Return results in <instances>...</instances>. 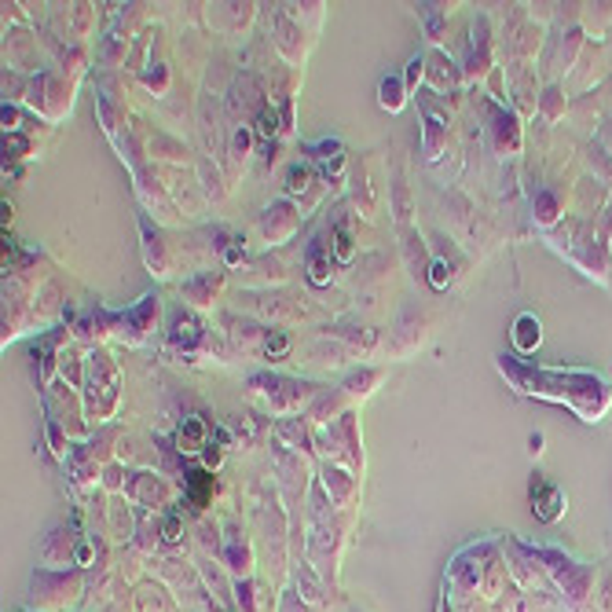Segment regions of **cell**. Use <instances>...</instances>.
<instances>
[{"label":"cell","mask_w":612,"mask_h":612,"mask_svg":"<svg viewBox=\"0 0 612 612\" xmlns=\"http://www.w3.org/2000/svg\"><path fill=\"white\" fill-rule=\"evenodd\" d=\"M195 338H198V323H195L191 316H176V326H173V342H176V345H180V342H183V345H191Z\"/></svg>","instance_id":"9"},{"label":"cell","mask_w":612,"mask_h":612,"mask_svg":"<svg viewBox=\"0 0 612 612\" xmlns=\"http://www.w3.org/2000/svg\"><path fill=\"white\" fill-rule=\"evenodd\" d=\"M283 612H304V605H301V598H297L294 591L283 598Z\"/></svg>","instance_id":"21"},{"label":"cell","mask_w":612,"mask_h":612,"mask_svg":"<svg viewBox=\"0 0 612 612\" xmlns=\"http://www.w3.org/2000/svg\"><path fill=\"white\" fill-rule=\"evenodd\" d=\"M378 92H382V107L385 110H400L404 107V85L396 81V77H385Z\"/></svg>","instance_id":"8"},{"label":"cell","mask_w":612,"mask_h":612,"mask_svg":"<svg viewBox=\"0 0 612 612\" xmlns=\"http://www.w3.org/2000/svg\"><path fill=\"white\" fill-rule=\"evenodd\" d=\"M513 345L521 352H532L539 345V319L536 316H521L513 323Z\"/></svg>","instance_id":"3"},{"label":"cell","mask_w":612,"mask_h":612,"mask_svg":"<svg viewBox=\"0 0 612 612\" xmlns=\"http://www.w3.org/2000/svg\"><path fill=\"white\" fill-rule=\"evenodd\" d=\"M209 495H213V477L202 473V470L188 473V499H191V506L202 510V506L209 503Z\"/></svg>","instance_id":"5"},{"label":"cell","mask_w":612,"mask_h":612,"mask_svg":"<svg viewBox=\"0 0 612 612\" xmlns=\"http://www.w3.org/2000/svg\"><path fill=\"white\" fill-rule=\"evenodd\" d=\"M309 279H312L316 286H326V283H330V264H326V257L316 254V257L309 261Z\"/></svg>","instance_id":"15"},{"label":"cell","mask_w":612,"mask_h":612,"mask_svg":"<svg viewBox=\"0 0 612 612\" xmlns=\"http://www.w3.org/2000/svg\"><path fill=\"white\" fill-rule=\"evenodd\" d=\"M334 250H338V261H352V235L345 228L334 231Z\"/></svg>","instance_id":"16"},{"label":"cell","mask_w":612,"mask_h":612,"mask_svg":"<svg viewBox=\"0 0 612 612\" xmlns=\"http://www.w3.org/2000/svg\"><path fill=\"white\" fill-rule=\"evenodd\" d=\"M309 180H312L309 165H294V169L286 173V191H290V195H301L304 188H309Z\"/></svg>","instance_id":"12"},{"label":"cell","mask_w":612,"mask_h":612,"mask_svg":"<svg viewBox=\"0 0 612 612\" xmlns=\"http://www.w3.org/2000/svg\"><path fill=\"white\" fill-rule=\"evenodd\" d=\"M162 539H165L169 546H176V543L183 539V525H180V517H169L165 528H162Z\"/></svg>","instance_id":"17"},{"label":"cell","mask_w":612,"mask_h":612,"mask_svg":"<svg viewBox=\"0 0 612 612\" xmlns=\"http://www.w3.org/2000/svg\"><path fill=\"white\" fill-rule=\"evenodd\" d=\"M231 147H235V155H246V150H250V133H246V129H238V133H235V140H231Z\"/></svg>","instance_id":"19"},{"label":"cell","mask_w":612,"mask_h":612,"mask_svg":"<svg viewBox=\"0 0 612 612\" xmlns=\"http://www.w3.org/2000/svg\"><path fill=\"white\" fill-rule=\"evenodd\" d=\"M257 133L261 136H275V133H279V114H275L271 107H261V114H257Z\"/></svg>","instance_id":"14"},{"label":"cell","mask_w":612,"mask_h":612,"mask_svg":"<svg viewBox=\"0 0 612 612\" xmlns=\"http://www.w3.org/2000/svg\"><path fill=\"white\" fill-rule=\"evenodd\" d=\"M326 487L334 492V499H338V503H345L352 495V480L345 473H338V470H326Z\"/></svg>","instance_id":"10"},{"label":"cell","mask_w":612,"mask_h":612,"mask_svg":"<svg viewBox=\"0 0 612 612\" xmlns=\"http://www.w3.org/2000/svg\"><path fill=\"white\" fill-rule=\"evenodd\" d=\"M224 561H228V568H231V572H242V576H246V572H250V550L242 546L238 539H228V546H224Z\"/></svg>","instance_id":"7"},{"label":"cell","mask_w":612,"mask_h":612,"mask_svg":"<svg viewBox=\"0 0 612 612\" xmlns=\"http://www.w3.org/2000/svg\"><path fill=\"white\" fill-rule=\"evenodd\" d=\"M235 601L242 612H257V594H254L250 579H235Z\"/></svg>","instance_id":"11"},{"label":"cell","mask_w":612,"mask_h":612,"mask_svg":"<svg viewBox=\"0 0 612 612\" xmlns=\"http://www.w3.org/2000/svg\"><path fill=\"white\" fill-rule=\"evenodd\" d=\"M37 591H48L41 601H44L48 608H55L63 598H77L81 579H77V576H52V572H41V576L34 579V594H37Z\"/></svg>","instance_id":"2"},{"label":"cell","mask_w":612,"mask_h":612,"mask_svg":"<svg viewBox=\"0 0 612 612\" xmlns=\"http://www.w3.org/2000/svg\"><path fill=\"white\" fill-rule=\"evenodd\" d=\"M447 279H451V275H447V264H444V261H433V268H430V283H433L437 290H444V286H447Z\"/></svg>","instance_id":"18"},{"label":"cell","mask_w":612,"mask_h":612,"mask_svg":"<svg viewBox=\"0 0 612 612\" xmlns=\"http://www.w3.org/2000/svg\"><path fill=\"white\" fill-rule=\"evenodd\" d=\"M316 150H319V155H316V158H319V162L326 165V173L342 165V143H319Z\"/></svg>","instance_id":"13"},{"label":"cell","mask_w":612,"mask_h":612,"mask_svg":"<svg viewBox=\"0 0 612 612\" xmlns=\"http://www.w3.org/2000/svg\"><path fill=\"white\" fill-rule=\"evenodd\" d=\"M422 77V59H415V63H411V74H407V85H415Z\"/></svg>","instance_id":"22"},{"label":"cell","mask_w":612,"mask_h":612,"mask_svg":"<svg viewBox=\"0 0 612 612\" xmlns=\"http://www.w3.org/2000/svg\"><path fill=\"white\" fill-rule=\"evenodd\" d=\"M205 440V425L198 418H183L180 425V451H198Z\"/></svg>","instance_id":"6"},{"label":"cell","mask_w":612,"mask_h":612,"mask_svg":"<svg viewBox=\"0 0 612 612\" xmlns=\"http://www.w3.org/2000/svg\"><path fill=\"white\" fill-rule=\"evenodd\" d=\"M41 558H44L48 565H67V561H70V536L63 539V532H52V536L44 539V546H41Z\"/></svg>","instance_id":"4"},{"label":"cell","mask_w":612,"mask_h":612,"mask_svg":"<svg viewBox=\"0 0 612 612\" xmlns=\"http://www.w3.org/2000/svg\"><path fill=\"white\" fill-rule=\"evenodd\" d=\"M268 352H271V356L286 352V338H283V334H271V338H268Z\"/></svg>","instance_id":"20"},{"label":"cell","mask_w":612,"mask_h":612,"mask_svg":"<svg viewBox=\"0 0 612 612\" xmlns=\"http://www.w3.org/2000/svg\"><path fill=\"white\" fill-rule=\"evenodd\" d=\"M532 510L539 521H558V517L565 513V495H561V487L554 484H546V480H532Z\"/></svg>","instance_id":"1"}]
</instances>
